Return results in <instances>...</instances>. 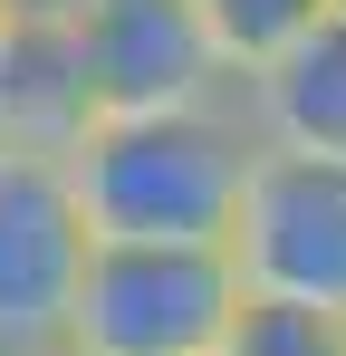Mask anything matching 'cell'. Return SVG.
Segmentation results:
<instances>
[{"mask_svg": "<svg viewBox=\"0 0 346 356\" xmlns=\"http://www.w3.org/2000/svg\"><path fill=\"white\" fill-rule=\"evenodd\" d=\"M231 356H346V318H308V308H240Z\"/></svg>", "mask_w": 346, "mask_h": 356, "instance_id": "obj_9", "label": "cell"}, {"mask_svg": "<svg viewBox=\"0 0 346 356\" xmlns=\"http://www.w3.org/2000/svg\"><path fill=\"white\" fill-rule=\"evenodd\" d=\"M192 10V29L212 39V58H222V77L231 87H250L270 58H288L337 0H183Z\"/></svg>", "mask_w": 346, "mask_h": 356, "instance_id": "obj_8", "label": "cell"}, {"mask_svg": "<svg viewBox=\"0 0 346 356\" xmlns=\"http://www.w3.org/2000/svg\"><path fill=\"white\" fill-rule=\"evenodd\" d=\"M39 10H67V0H39Z\"/></svg>", "mask_w": 346, "mask_h": 356, "instance_id": "obj_11", "label": "cell"}, {"mask_svg": "<svg viewBox=\"0 0 346 356\" xmlns=\"http://www.w3.org/2000/svg\"><path fill=\"white\" fill-rule=\"evenodd\" d=\"M240 308L250 289H240L231 250L97 241L77 318H67V356H231Z\"/></svg>", "mask_w": 346, "mask_h": 356, "instance_id": "obj_2", "label": "cell"}, {"mask_svg": "<svg viewBox=\"0 0 346 356\" xmlns=\"http://www.w3.org/2000/svg\"><path fill=\"white\" fill-rule=\"evenodd\" d=\"M222 250L250 289V308L346 318V164L260 145V174L240 193V222Z\"/></svg>", "mask_w": 346, "mask_h": 356, "instance_id": "obj_3", "label": "cell"}, {"mask_svg": "<svg viewBox=\"0 0 346 356\" xmlns=\"http://www.w3.org/2000/svg\"><path fill=\"white\" fill-rule=\"evenodd\" d=\"M260 174V125L231 97L154 106V116H97L67 154V193L97 241H154V250H222L240 193Z\"/></svg>", "mask_w": 346, "mask_h": 356, "instance_id": "obj_1", "label": "cell"}, {"mask_svg": "<svg viewBox=\"0 0 346 356\" xmlns=\"http://www.w3.org/2000/svg\"><path fill=\"white\" fill-rule=\"evenodd\" d=\"M337 10H346V0H337Z\"/></svg>", "mask_w": 346, "mask_h": 356, "instance_id": "obj_12", "label": "cell"}, {"mask_svg": "<svg viewBox=\"0 0 346 356\" xmlns=\"http://www.w3.org/2000/svg\"><path fill=\"white\" fill-rule=\"evenodd\" d=\"M240 106H250L270 154H327V164H346V10H327L288 58H270L240 87Z\"/></svg>", "mask_w": 346, "mask_h": 356, "instance_id": "obj_7", "label": "cell"}, {"mask_svg": "<svg viewBox=\"0 0 346 356\" xmlns=\"http://www.w3.org/2000/svg\"><path fill=\"white\" fill-rule=\"evenodd\" d=\"M77 49H87V87L97 116H154V106H202L231 97L212 39L192 29L183 0H67Z\"/></svg>", "mask_w": 346, "mask_h": 356, "instance_id": "obj_5", "label": "cell"}, {"mask_svg": "<svg viewBox=\"0 0 346 356\" xmlns=\"http://www.w3.org/2000/svg\"><path fill=\"white\" fill-rule=\"evenodd\" d=\"M87 125H97V87H87L77 19L19 0V19L0 29V154H49V164H67Z\"/></svg>", "mask_w": 346, "mask_h": 356, "instance_id": "obj_6", "label": "cell"}, {"mask_svg": "<svg viewBox=\"0 0 346 356\" xmlns=\"http://www.w3.org/2000/svg\"><path fill=\"white\" fill-rule=\"evenodd\" d=\"M97 232L67 193V164L0 154V356H58L87 289Z\"/></svg>", "mask_w": 346, "mask_h": 356, "instance_id": "obj_4", "label": "cell"}, {"mask_svg": "<svg viewBox=\"0 0 346 356\" xmlns=\"http://www.w3.org/2000/svg\"><path fill=\"white\" fill-rule=\"evenodd\" d=\"M58 356H67V347H58Z\"/></svg>", "mask_w": 346, "mask_h": 356, "instance_id": "obj_13", "label": "cell"}, {"mask_svg": "<svg viewBox=\"0 0 346 356\" xmlns=\"http://www.w3.org/2000/svg\"><path fill=\"white\" fill-rule=\"evenodd\" d=\"M10 19H19V0H0V29H10Z\"/></svg>", "mask_w": 346, "mask_h": 356, "instance_id": "obj_10", "label": "cell"}]
</instances>
